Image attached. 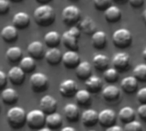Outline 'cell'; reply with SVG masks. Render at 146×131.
Masks as SVG:
<instances>
[{
	"label": "cell",
	"mask_w": 146,
	"mask_h": 131,
	"mask_svg": "<svg viewBox=\"0 0 146 131\" xmlns=\"http://www.w3.org/2000/svg\"><path fill=\"white\" fill-rule=\"evenodd\" d=\"M112 62L115 69L118 72H124L130 66V56L125 52H118L113 56Z\"/></svg>",
	"instance_id": "ba28073f"
},
{
	"label": "cell",
	"mask_w": 146,
	"mask_h": 131,
	"mask_svg": "<svg viewBox=\"0 0 146 131\" xmlns=\"http://www.w3.org/2000/svg\"><path fill=\"white\" fill-rule=\"evenodd\" d=\"M128 3L134 9H139L144 5L145 1L144 0H130L128 1Z\"/></svg>",
	"instance_id": "7bdbcfd3"
},
{
	"label": "cell",
	"mask_w": 146,
	"mask_h": 131,
	"mask_svg": "<svg viewBox=\"0 0 146 131\" xmlns=\"http://www.w3.org/2000/svg\"><path fill=\"white\" fill-rule=\"evenodd\" d=\"M45 114L41 110H33L27 114L26 123L33 130H40L45 124Z\"/></svg>",
	"instance_id": "5b68a950"
},
{
	"label": "cell",
	"mask_w": 146,
	"mask_h": 131,
	"mask_svg": "<svg viewBox=\"0 0 146 131\" xmlns=\"http://www.w3.org/2000/svg\"><path fill=\"white\" fill-rule=\"evenodd\" d=\"M1 37L6 43L15 42L18 38L17 29L12 25L5 26L1 31Z\"/></svg>",
	"instance_id": "d4e9b609"
},
{
	"label": "cell",
	"mask_w": 146,
	"mask_h": 131,
	"mask_svg": "<svg viewBox=\"0 0 146 131\" xmlns=\"http://www.w3.org/2000/svg\"><path fill=\"white\" fill-rule=\"evenodd\" d=\"M33 18L38 26H49L54 23L56 20V14L50 5H39L33 12Z\"/></svg>",
	"instance_id": "6da1fadb"
},
{
	"label": "cell",
	"mask_w": 146,
	"mask_h": 131,
	"mask_svg": "<svg viewBox=\"0 0 146 131\" xmlns=\"http://www.w3.org/2000/svg\"><path fill=\"white\" fill-rule=\"evenodd\" d=\"M121 9L116 5L112 4L104 11V18L109 23L118 22L121 19Z\"/></svg>",
	"instance_id": "ac0fdd59"
},
{
	"label": "cell",
	"mask_w": 146,
	"mask_h": 131,
	"mask_svg": "<svg viewBox=\"0 0 146 131\" xmlns=\"http://www.w3.org/2000/svg\"><path fill=\"white\" fill-rule=\"evenodd\" d=\"M38 131H52L50 129H49V128H47V127H44V128H42V129H40V130H38Z\"/></svg>",
	"instance_id": "c3c4849f"
},
{
	"label": "cell",
	"mask_w": 146,
	"mask_h": 131,
	"mask_svg": "<svg viewBox=\"0 0 146 131\" xmlns=\"http://www.w3.org/2000/svg\"><path fill=\"white\" fill-rule=\"evenodd\" d=\"M88 131H95V130H88Z\"/></svg>",
	"instance_id": "f907efd6"
},
{
	"label": "cell",
	"mask_w": 146,
	"mask_h": 131,
	"mask_svg": "<svg viewBox=\"0 0 146 131\" xmlns=\"http://www.w3.org/2000/svg\"><path fill=\"white\" fill-rule=\"evenodd\" d=\"M45 124L47 128L49 129H58L62 125V118L60 113H53L46 116L45 118Z\"/></svg>",
	"instance_id": "f1b7e54d"
},
{
	"label": "cell",
	"mask_w": 146,
	"mask_h": 131,
	"mask_svg": "<svg viewBox=\"0 0 146 131\" xmlns=\"http://www.w3.org/2000/svg\"><path fill=\"white\" fill-rule=\"evenodd\" d=\"M116 121V114L115 112L112 109L106 108L102 110L98 113V123L101 126L104 128H109L115 125Z\"/></svg>",
	"instance_id": "9c48e42d"
},
{
	"label": "cell",
	"mask_w": 146,
	"mask_h": 131,
	"mask_svg": "<svg viewBox=\"0 0 146 131\" xmlns=\"http://www.w3.org/2000/svg\"><path fill=\"white\" fill-rule=\"evenodd\" d=\"M86 90L90 93H98L103 88V81L99 77L91 76L85 82Z\"/></svg>",
	"instance_id": "7402d4cb"
},
{
	"label": "cell",
	"mask_w": 146,
	"mask_h": 131,
	"mask_svg": "<svg viewBox=\"0 0 146 131\" xmlns=\"http://www.w3.org/2000/svg\"><path fill=\"white\" fill-rule=\"evenodd\" d=\"M102 95L107 101H115L121 96V90L116 85L109 84L103 89Z\"/></svg>",
	"instance_id": "5bb4252c"
},
{
	"label": "cell",
	"mask_w": 146,
	"mask_h": 131,
	"mask_svg": "<svg viewBox=\"0 0 146 131\" xmlns=\"http://www.w3.org/2000/svg\"><path fill=\"white\" fill-rule=\"evenodd\" d=\"M107 35L104 31H96L92 35V43L94 48L103 49L107 45Z\"/></svg>",
	"instance_id": "cb8c5ba5"
},
{
	"label": "cell",
	"mask_w": 146,
	"mask_h": 131,
	"mask_svg": "<svg viewBox=\"0 0 146 131\" xmlns=\"http://www.w3.org/2000/svg\"><path fill=\"white\" fill-rule=\"evenodd\" d=\"M30 84L33 91L37 93L43 92L49 85V79L44 73L35 72L30 78Z\"/></svg>",
	"instance_id": "52a82bcc"
},
{
	"label": "cell",
	"mask_w": 146,
	"mask_h": 131,
	"mask_svg": "<svg viewBox=\"0 0 146 131\" xmlns=\"http://www.w3.org/2000/svg\"><path fill=\"white\" fill-rule=\"evenodd\" d=\"M61 131H76V130L74 128V127H71V126H66L64 128H62Z\"/></svg>",
	"instance_id": "f6af8a7d"
},
{
	"label": "cell",
	"mask_w": 146,
	"mask_h": 131,
	"mask_svg": "<svg viewBox=\"0 0 146 131\" xmlns=\"http://www.w3.org/2000/svg\"><path fill=\"white\" fill-rule=\"evenodd\" d=\"M10 3L8 0H0V14L3 15L9 12Z\"/></svg>",
	"instance_id": "f35d334b"
},
{
	"label": "cell",
	"mask_w": 146,
	"mask_h": 131,
	"mask_svg": "<svg viewBox=\"0 0 146 131\" xmlns=\"http://www.w3.org/2000/svg\"><path fill=\"white\" fill-rule=\"evenodd\" d=\"M9 80L15 85H21L25 79V72L20 66H13L8 72Z\"/></svg>",
	"instance_id": "9a60e30c"
},
{
	"label": "cell",
	"mask_w": 146,
	"mask_h": 131,
	"mask_svg": "<svg viewBox=\"0 0 146 131\" xmlns=\"http://www.w3.org/2000/svg\"><path fill=\"white\" fill-rule=\"evenodd\" d=\"M81 16L80 9L75 5H68L66 6L62 12V17L64 23L68 26H73L76 24Z\"/></svg>",
	"instance_id": "8992f818"
},
{
	"label": "cell",
	"mask_w": 146,
	"mask_h": 131,
	"mask_svg": "<svg viewBox=\"0 0 146 131\" xmlns=\"http://www.w3.org/2000/svg\"><path fill=\"white\" fill-rule=\"evenodd\" d=\"M2 100L8 105H13L18 101V94L14 89L5 88L2 91Z\"/></svg>",
	"instance_id": "1f68e13d"
},
{
	"label": "cell",
	"mask_w": 146,
	"mask_h": 131,
	"mask_svg": "<svg viewBox=\"0 0 146 131\" xmlns=\"http://www.w3.org/2000/svg\"><path fill=\"white\" fill-rule=\"evenodd\" d=\"M39 107H40V110L44 114L49 115L50 113H56V110L57 107V101L50 95H46L40 99Z\"/></svg>",
	"instance_id": "30bf717a"
},
{
	"label": "cell",
	"mask_w": 146,
	"mask_h": 131,
	"mask_svg": "<svg viewBox=\"0 0 146 131\" xmlns=\"http://www.w3.org/2000/svg\"><path fill=\"white\" fill-rule=\"evenodd\" d=\"M79 29L87 35H92L96 32V23L92 18L86 16L80 21Z\"/></svg>",
	"instance_id": "603a6c76"
},
{
	"label": "cell",
	"mask_w": 146,
	"mask_h": 131,
	"mask_svg": "<svg viewBox=\"0 0 146 131\" xmlns=\"http://www.w3.org/2000/svg\"><path fill=\"white\" fill-rule=\"evenodd\" d=\"M93 5L96 9L100 11H105L110 6L112 5V1L110 0H95L93 1Z\"/></svg>",
	"instance_id": "8d00e7d4"
},
{
	"label": "cell",
	"mask_w": 146,
	"mask_h": 131,
	"mask_svg": "<svg viewBox=\"0 0 146 131\" xmlns=\"http://www.w3.org/2000/svg\"><path fill=\"white\" fill-rule=\"evenodd\" d=\"M7 121L9 126L17 130L21 128L25 123L27 118V113L22 107H13L7 112Z\"/></svg>",
	"instance_id": "7a4b0ae2"
},
{
	"label": "cell",
	"mask_w": 146,
	"mask_h": 131,
	"mask_svg": "<svg viewBox=\"0 0 146 131\" xmlns=\"http://www.w3.org/2000/svg\"><path fill=\"white\" fill-rule=\"evenodd\" d=\"M143 20H144V22L146 26V9L143 12Z\"/></svg>",
	"instance_id": "7dc6e473"
},
{
	"label": "cell",
	"mask_w": 146,
	"mask_h": 131,
	"mask_svg": "<svg viewBox=\"0 0 146 131\" xmlns=\"http://www.w3.org/2000/svg\"><path fill=\"white\" fill-rule=\"evenodd\" d=\"M114 44L119 49H125L131 45L133 35L127 28H120L114 32L112 35Z\"/></svg>",
	"instance_id": "277c9868"
},
{
	"label": "cell",
	"mask_w": 146,
	"mask_h": 131,
	"mask_svg": "<svg viewBox=\"0 0 146 131\" xmlns=\"http://www.w3.org/2000/svg\"><path fill=\"white\" fill-rule=\"evenodd\" d=\"M64 115L69 122H75L80 118V109L75 104H67L64 107Z\"/></svg>",
	"instance_id": "484cf974"
},
{
	"label": "cell",
	"mask_w": 146,
	"mask_h": 131,
	"mask_svg": "<svg viewBox=\"0 0 146 131\" xmlns=\"http://www.w3.org/2000/svg\"><path fill=\"white\" fill-rule=\"evenodd\" d=\"M27 52L34 60H38L44 56V45L40 41H33L32 43H30L27 46Z\"/></svg>",
	"instance_id": "d6986e66"
},
{
	"label": "cell",
	"mask_w": 146,
	"mask_h": 131,
	"mask_svg": "<svg viewBox=\"0 0 146 131\" xmlns=\"http://www.w3.org/2000/svg\"><path fill=\"white\" fill-rule=\"evenodd\" d=\"M137 99L141 104H146V87H143L138 90Z\"/></svg>",
	"instance_id": "ab89813d"
},
{
	"label": "cell",
	"mask_w": 146,
	"mask_h": 131,
	"mask_svg": "<svg viewBox=\"0 0 146 131\" xmlns=\"http://www.w3.org/2000/svg\"><path fill=\"white\" fill-rule=\"evenodd\" d=\"M139 82L133 76H128L124 78L121 81V88L122 90L127 94H132L135 92L138 89Z\"/></svg>",
	"instance_id": "44dd1931"
},
{
	"label": "cell",
	"mask_w": 146,
	"mask_h": 131,
	"mask_svg": "<svg viewBox=\"0 0 146 131\" xmlns=\"http://www.w3.org/2000/svg\"><path fill=\"white\" fill-rule=\"evenodd\" d=\"M44 39L45 44L48 47H50V49L56 48L61 43V35L56 31H50L44 35Z\"/></svg>",
	"instance_id": "f546056e"
},
{
	"label": "cell",
	"mask_w": 146,
	"mask_h": 131,
	"mask_svg": "<svg viewBox=\"0 0 146 131\" xmlns=\"http://www.w3.org/2000/svg\"><path fill=\"white\" fill-rule=\"evenodd\" d=\"M106 131H124V130L119 125H113L106 129Z\"/></svg>",
	"instance_id": "ee69618b"
},
{
	"label": "cell",
	"mask_w": 146,
	"mask_h": 131,
	"mask_svg": "<svg viewBox=\"0 0 146 131\" xmlns=\"http://www.w3.org/2000/svg\"><path fill=\"white\" fill-rule=\"evenodd\" d=\"M133 77L139 81L145 83L146 82V64L142 63L137 65L133 68Z\"/></svg>",
	"instance_id": "e575fe53"
},
{
	"label": "cell",
	"mask_w": 146,
	"mask_h": 131,
	"mask_svg": "<svg viewBox=\"0 0 146 131\" xmlns=\"http://www.w3.org/2000/svg\"><path fill=\"white\" fill-rule=\"evenodd\" d=\"M5 55L7 60L11 63H16L18 61H21V60L22 59V50L18 46L9 48L6 50Z\"/></svg>",
	"instance_id": "4dcf8cb0"
},
{
	"label": "cell",
	"mask_w": 146,
	"mask_h": 131,
	"mask_svg": "<svg viewBox=\"0 0 146 131\" xmlns=\"http://www.w3.org/2000/svg\"><path fill=\"white\" fill-rule=\"evenodd\" d=\"M104 78L105 79L106 82L110 84L115 83L119 78V72L114 67L108 68L104 72Z\"/></svg>",
	"instance_id": "d590c367"
},
{
	"label": "cell",
	"mask_w": 146,
	"mask_h": 131,
	"mask_svg": "<svg viewBox=\"0 0 146 131\" xmlns=\"http://www.w3.org/2000/svg\"><path fill=\"white\" fill-rule=\"evenodd\" d=\"M80 30L79 27L72 26L69 30L63 32L61 37V41L62 42L63 45L68 49V50L77 51L79 49L78 39L80 37Z\"/></svg>",
	"instance_id": "3957f363"
},
{
	"label": "cell",
	"mask_w": 146,
	"mask_h": 131,
	"mask_svg": "<svg viewBox=\"0 0 146 131\" xmlns=\"http://www.w3.org/2000/svg\"><path fill=\"white\" fill-rule=\"evenodd\" d=\"M62 61L65 67L68 69L76 68L80 62V57L77 51L68 50L62 55Z\"/></svg>",
	"instance_id": "7c38bea8"
},
{
	"label": "cell",
	"mask_w": 146,
	"mask_h": 131,
	"mask_svg": "<svg viewBox=\"0 0 146 131\" xmlns=\"http://www.w3.org/2000/svg\"><path fill=\"white\" fill-rule=\"evenodd\" d=\"M119 118L122 123L127 124L130 123L133 120H135V117H136V113L134 111V109L129 106H126L123 107L119 113H118Z\"/></svg>",
	"instance_id": "83f0119b"
},
{
	"label": "cell",
	"mask_w": 146,
	"mask_h": 131,
	"mask_svg": "<svg viewBox=\"0 0 146 131\" xmlns=\"http://www.w3.org/2000/svg\"><path fill=\"white\" fill-rule=\"evenodd\" d=\"M142 55H143V58L146 61V47L145 48V49L143 50V53H142Z\"/></svg>",
	"instance_id": "681fc988"
},
{
	"label": "cell",
	"mask_w": 146,
	"mask_h": 131,
	"mask_svg": "<svg viewBox=\"0 0 146 131\" xmlns=\"http://www.w3.org/2000/svg\"><path fill=\"white\" fill-rule=\"evenodd\" d=\"M93 66L98 71H105L109 68L110 65V59L108 56L103 54L96 55L92 59Z\"/></svg>",
	"instance_id": "4316f807"
},
{
	"label": "cell",
	"mask_w": 146,
	"mask_h": 131,
	"mask_svg": "<svg viewBox=\"0 0 146 131\" xmlns=\"http://www.w3.org/2000/svg\"><path fill=\"white\" fill-rule=\"evenodd\" d=\"M75 100L81 106L88 105L91 101V93L86 90H80L75 94Z\"/></svg>",
	"instance_id": "836d02e7"
},
{
	"label": "cell",
	"mask_w": 146,
	"mask_h": 131,
	"mask_svg": "<svg viewBox=\"0 0 146 131\" xmlns=\"http://www.w3.org/2000/svg\"><path fill=\"white\" fill-rule=\"evenodd\" d=\"M114 2H115L117 3H127V0H114Z\"/></svg>",
	"instance_id": "bcb514c9"
},
{
	"label": "cell",
	"mask_w": 146,
	"mask_h": 131,
	"mask_svg": "<svg viewBox=\"0 0 146 131\" xmlns=\"http://www.w3.org/2000/svg\"><path fill=\"white\" fill-rule=\"evenodd\" d=\"M20 67L22 69V71L26 72H31L34 71L36 67V62L33 58L31 56H25L22 57V59L20 61Z\"/></svg>",
	"instance_id": "d6a6232c"
},
{
	"label": "cell",
	"mask_w": 146,
	"mask_h": 131,
	"mask_svg": "<svg viewBox=\"0 0 146 131\" xmlns=\"http://www.w3.org/2000/svg\"><path fill=\"white\" fill-rule=\"evenodd\" d=\"M92 65L88 61H81L75 68V73L79 79L80 80H86L92 76Z\"/></svg>",
	"instance_id": "e0dca14e"
},
{
	"label": "cell",
	"mask_w": 146,
	"mask_h": 131,
	"mask_svg": "<svg viewBox=\"0 0 146 131\" xmlns=\"http://www.w3.org/2000/svg\"><path fill=\"white\" fill-rule=\"evenodd\" d=\"M44 58H45L47 63H49L50 65L56 66L62 61V54L59 49L52 48V49H49L44 53Z\"/></svg>",
	"instance_id": "ffe728a7"
},
{
	"label": "cell",
	"mask_w": 146,
	"mask_h": 131,
	"mask_svg": "<svg viewBox=\"0 0 146 131\" xmlns=\"http://www.w3.org/2000/svg\"><path fill=\"white\" fill-rule=\"evenodd\" d=\"M77 91V84L73 79H65L59 85V92L64 97H72Z\"/></svg>",
	"instance_id": "8fae6325"
},
{
	"label": "cell",
	"mask_w": 146,
	"mask_h": 131,
	"mask_svg": "<svg viewBox=\"0 0 146 131\" xmlns=\"http://www.w3.org/2000/svg\"><path fill=\"white\" fill-rule=\"evenodd\" d=\"M123 130L124 131H143V126L139 121L133 120L130 123L126 124Z\"/></svg>",
	"instance_id": "74e56055"
},
{
	"label": "cell",
	"mask_w": 146,
	"mask_h": 131,
	"mask_svg": "<svg viewBox=\"0 0 146 131\" xmlns=\"http://www.w3.org/2000/svg\"><path fill=\"white\" fill-rule=\"evenodd\" d=\"M12 22L16 29H25L30 24V16L26 12H17L13 16Z\"/></svg>",
	"instance_id": "2e32d148"
},
{
	"label": "cell",
	"mask_w": 146,
	"mask_h": 131,
	"mask_svg": "<svg viewBox=\"0 0 146 131\" xmlns=\"http://www.w3.org/2000/svg\"><path fill=\"white\" fill-rule=\"evenodd\" d=\"M81 122L86 127H92L98 123V113L93 109L85 110L81 114Z\"/></svg>",
	"instance_id": "4fadbf2b"
},
{
	"label": "cell",
	"mask_w": 146,
	"mask_h": 131,
	"mask_svg": "<svg viewBox=\"0 0 146 131\" xmlns=\"http://www.w3.org/2000/svg\"><path fill=\"white\" fill-rule=\"evenodd\" d=\"M137 113L143 120L146 121V104H141L137 108Z\"/></svg>",
	"instance_id": "60d3db41"
},
{
	"label": "cell",
	"mask_w": 146,
	"mask_h": 131,
	"mask_svg": "<svg viewBox=\"0 0 146 131\" xmlns=\"http://www.w3.org/2000/svg\"><path fill=\"white\" fill-rule=\"evenodd\" d=\"M7 84V76L4 72L0 70V90H3L5 89Z\"/></svg>",
	"instance_id": "b9f144b4"
}]
</instances>
